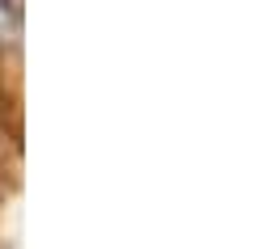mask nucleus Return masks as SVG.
I'll return each instance as SVG.
<instances>
[{
	"label": "nucleus",
	"instance_id": "f257e3e1",
	"mask_svg": "<svg viewBox=\"0 0 253 249\" xmlns=\"http://www.w3.org/2000/svg\"><path fill=\"white\" fill-rule=\"evenodd\" d=\"M17 43V9L13 0H0V51H9Z\"/></svg>",
	"mask_w": 253,
	"mask_h": 249
}]
</instances>
